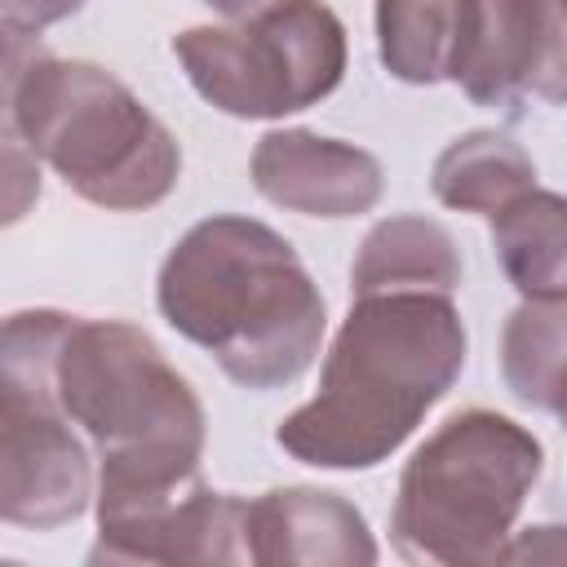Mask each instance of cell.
<instances>
[{
	"label": "cell",
	"instance_id": "cell-5",
	"mask_svg": "<svg viewBox=\"0 0 567 567\" xmlns=\"http://www.w3.org/2000/svg\"><path fill=\"white\" fill-rule=\"evenodd\" d=\"M545 470V447L518 421L465 408L403 465L390 536L399 558L439 567L501 563L514 518Z\"/></svg>",
	"mask_w": 567,
	"mask_h": 567
},
{
	"label": "cell",
	"instance_id": "cell-20",
	"mask_svg": "<svg viewBox=\"0 0 567 567\" xmlns=\"http://www.w3.org/2000/svg\"><path fill=\"white\" fill-rule=\"evenodd\" d=\"M563 425H567V421H563Z\"/></svg>",
	"mask_w": 567,
	"mask_h": 567
},
{
	"label": "cell",
	"instance_id": "cell-6",
	"mask_svg": "<svg viewBox=\"0 0 567 567\" xmlns=\"http://www.w3.org/2000/svg\"><path fill=\"white\" fill-rule=\"evenodd\" d=\"M195 93L235 120H279L323 102L346 75V27L319 0H279L226 27L173 35Z\"/></svg>",
	"mask_w": 567,
	"mask_h": 567
},
{
	"label": "cell",
	"instance_id": "cell-16",
	"mask_svg": "<svg viewBox=\"0 0 567 567\" xmlns=\"http://www.w3.org/2000/svg\"><path fill=\"white\" fill-rule=\"evenodd\" d=\"M492 248L523 297H567V195H518L492 217Z\"/></svg>",
	"mask_w": 567,
	"mask_h": 567
},
{
	"label": "cell",
	"instance_id": "cell-9",
	"mask_svg": "<svg viewBox=\"0 0 567 567\" xmlns=\"http://www.w3.org/2000/svg\"><path fill=\"white\" fill-rule=\"evenodd\" d=\"M456 84L492 111H514L523 93L567 106V0H478Z\"/></svg>",
	"mask_w": 567,
	"mask_h": 567
},
{
	"label": "cell",
	"instance_id": "cell-1",
	"mask_svg": "<svg viewBox=\"0 0 567 567\" xmlns=\"http://www.w3.org/2000/svg\"><path fill=\"white\" fill-rule=\"evenodd\" d=\"M465 368V323L447 292H363L319 372V394L279 421L275 443L315 470L390 461Z\"/></svg>",
	"mask_w": 567,
	"mask_h": 567
},
{
	"label": "cell",
	"instance_id": "cell-2",
	"mask_svg": "<svg viewBox=\"0 0 567 567\" xmlns=\"http://www.w3.org/2000/svg\"><path fill=\"white\" fill-rule=\"evenodd\" d=\"M155 301L168 328L208 350L244 390L292 385L315 363L328 323L292 244L239 213L204 217L168 248Z\"/></svg>",
	"mask_w": 567,
	"mask_h": 567
},
{
	"label": "cell",
	"instance_id": "cell-13",
	"mask_svg": "<svg viewBox=\"0 0 567 567\" xmlns=\"http://www.w3.org/2000/svg\"><path fill=\"white\" fill-rule=\"evenodd\" d=\"M461 284V257L447 226L434 217L399 213L377 221L350 266L354 297L363 292H456Z\"/></svg>",
	"mask_w": 567,
	"mask_h": 567
},
{
	"label": "cell",
	"instance_id": "cell-12",
	"mask_svg": "<svg viewBox=\"0 0 567 567\" xmlns=\"http://www.w3.org/2000/svg\"><path fill=\"white\" fill-rule=\"evenodd\" d=\"M478 0H377V53L403 84L456 80L474 40Z\"/></svg>",
	"mask_w": 567,
	"mask_h": 567
},
{
	"label": "cell",
	"instance_id": "cell-19",
	"mask_svg": "<svg viewBox=\"0 0 567 567\" xmlns=\"http://www.w3.org/2000/svg\"><path fill=\"white\" fill-rule=\"evenodd\" d=\"M204 4H213L217 13H226V18L235 22V18H252V13H261V9H270V4H279V0H204Z\"/></svg>",
	"mask_w": 567,
	"mask_h": 567
},
{
	"label": "cell",
	"instance_id": "cell-3",
	"mask_svg": "<svg viewBox=\"0 0 567 567\" xmlns=\"http://www.w3.org/2000/svg\"><path fill=\"white\" fill-rule=\"evenodd\" d=\"M53 390L71 425L97 447V501L199 478L204 403L142 328L71 315L53 359Z\"/></svg>",
	"mask_w": 567,
	"mask_h": 567
},
{
	"label": "cell",
	"instance_id": "cell-8",
	"mask_svg": "<svg viewBox=\"0 0 567 567\" xmlns=\"http://www.w3.org/2000/svg\"><path fill=\"white\" fill-rule=\"evenodd\" d=\"M244 496L213 492L199 478L124 505H97V545L89 563H248Z\"/></svg>",
	"mask_w": 567,
	"mask_h": 567
},
{
	"label": "cell",
	"instance_id": "cell-17",
	"mask_svg": "<svg viewBox=\"0 0 567 567\" xmlns=\"http://www.w3.org/2000/svg\"><path fill=\"white\" fill-rule=\"evenodd\" d=\"M80 9L84 0H4V35H35Z\"/></svg>",
	"mask_w": 567,
	"mask_h": 567
},
{
	"label": "cell",
	"instance_id": "cell-11",
	"mask_svg": "<svg viewBox=\"0 0 567 567\" xmlns=\"http://www.w3.org/2000/svg\"><path fill=\"white\" fill-rule=\"evenodd\" d=\"M244 549L257 567H368L377 540L337 492L270 487L244 509Z\"/></svg>",
	"mask_w": 567,
	"mask_h": 567
},
{
	"label": "cell",
	"instance_id": "cell-10",
	"mask_svg": "<svg viewBox=\"0 0 567 567\" xmlns=\"http://www.w3.org/2000/svg\"><path fill=\"white\" fill-rule=\"evenodd\" d=\"M261 199L301 217H359L381 204V159L354 142H337L310 128H270L248 159Z\"/></svg>",
	"mask_w": 567,
	"mask_h": 567
},
{
	"label": "cell",
	"instance_id": "cell-14",
	"mask_svg": "<svg viewBox=\"0 0 567 567\" xmlns=\"http://www.w3.org/2000/svg\"><path fill=\"white\" fill-rule=\"evenodd\" d=\"M430 186H434L439 204H447L456 213L496 217L501 208H509L518 195H527L536 186V164L509 133L474 128L439 151Z\"/></svg>",
	"mask_w": 567,
	"mask_h": 567
},
{
	"label": "cell",
	"instance_id": "cell-15",
	"mask_svg": "<svg viewBox=\"0 0 567 567\" xmlns=\"http://www.w3.org/2000/svg\"><path fill=\"white\" fill-rule=\"evenodd\" d=\"M501 377L536 412L567 421V297H523L501 328Z\"/></svg>",
	"mask_w": 567,
	"mask_h": 567
},
{
	"label": "cell",
	"instance_id": "cell-18",
	"mask_svg": "<svg viewBox=\"0 0 567 567\" xmlns=\"http://www.w3.org/2000/svg\"><path fill=\"white\" fill-rule=\"evenodd\" d=\"M501 563H567V527H527L509 536Z\"/></svg>",
	"mask_w": 567,
	"mask_h": 567
},
{
	"label": "cell",
	"instance_id": "cell-4",
	"mask_svg": "<svg viewBox=\"0 0 567 567\" xmlns=\"http://www.w3.org/2000/svg\"><path fill=\"white\" fill-rule=\"evenodd\" d=\"M4 128L40 155L80 199L142 213L168 199L182 173L177 137L111 71L31 49L9 35Z\"/></svg>",
	"mask_w": 567,
	"mask_h": 567
},
{
	"label": "cell",
	"instance_id": "cell-7",
	"mask_svg": "<svg viewBox=\"0 0 567 567\" xmlns=\"http://www.w3.org/2000/svg\"><path fill=\"white\" fill-rule=\"evenodd\" d=\"M71 315L18 310L0 346V514L53 532L89 509L93 465L53 390V359Z\"/></svg>",
	"mask_w": 567,
	"mask_h": 567
}]
</instances>
